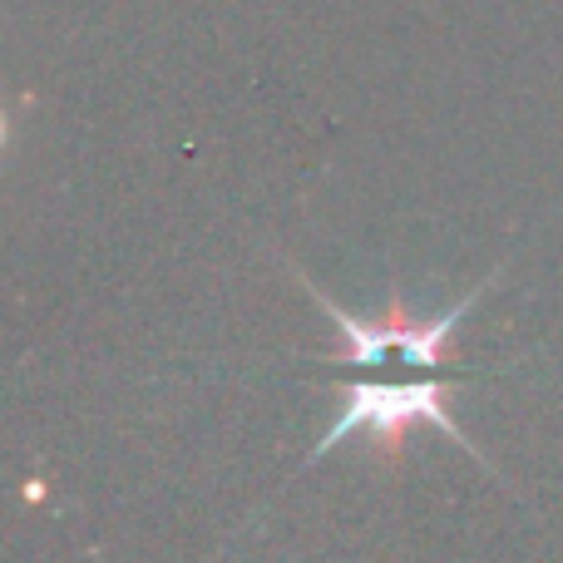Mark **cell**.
I'll list each match as a JSON object with an SVG mask.
<instances>
[{
  "label": "cell",
  "mask_w": 563,
  "mask_h": 563,
  "mask_svg": "<svg viewBox=\"0 0 563 563\" xmlns=\"http://www.w3.org/2000/svg\"><path fill=\"white\" fill-rule=\"evenodd\" d=\"M450 390H455V380H450V376H426V380H346V386H341L336 420H331L327 435L307 450V465H317L327 450H336L341 440H351V435H371V440H380V445H400V440H406L416 426H435V430H445L455 445H465L485 470H495L485 450H479L475 440L455 426V416H450ZM307 465H301V470H307Z\"/></svg>",
  "instance_id": "cell-1"
},
{
  "label": "cell",
  "mask_w": 563,
  "mask_h": 563,
  "mask_svg": "<svg viewBox=\"0 0 563 563\" xmlns=\"http://www.w3.org/2000/svg\"><path fill=\"white\" fill-rule=\"evenodd\" d=\"M495 277H485L479 287H470L455 307H445L440 317H430V321H396L390 317V321H380V327H371V321L351 317L346 307H336V301H331L307 273H297V282L311 291V301L327 307V317L336 321L341 336H346V346H341L331 361H341V366H426V371H435V376H440V366H445V356H450V336H455V327L465 321V311L485 297Z\"/></svg>",
  "instance_id": "cell-2"
}]
</instances>
